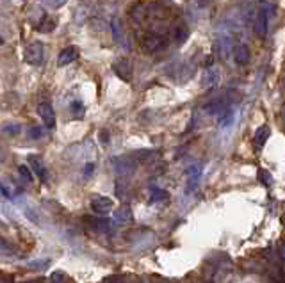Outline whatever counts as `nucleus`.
Listing matches in <instances>:
<instances>
[{"instance_id":"f257e3e1","label":"nucleus","mask_w":285,"mask_h":283,"mask_svg":"<svg viewBox=\"0 0 285 283\" xmlns=\"http://www.w3.org/2000/svg\"><path fill=\"white\" fill-rule=\"evenodd\" d=\"M271 20H273V7L269 0H258V4L255 6V16H253V25L251 29L255 31L257 38L266 39L269 36V29H271Z\"/></svg>"},{"instance_id":"f03ea898","label":"nucleus","mask_w":285,"mask_h":283,"mask_svg":"<svg viewBox=\"0 0 285 283\" xmlns=\"http://www.w3.org/2000/svg\"><path fill=\"white\" fill-rule=\"evenodd\" d=\"M139 46H141L144 54H150L151 56V54L162 52L168 46V38H166V34H162L159 31L141 32V36H139Z\"/></svg>"},{"instance_id":"7ed1b4c3","label":"nucleus","mask_w":285,"mask_h":283,"mask_svg":"<svg viewBox=\"0 0 285 283\" xmlns=\"http://www.w3.org/2000/svg\"><path fill=\"white\" fill-rule=\"evenodd\" d=\"M196 61L194 59H184V61H176L175 64H171L168 70V75L176 81L178 84H184V82L191 81V79L196 75Z\"/></svg>"},{"instance_id":"20e7f679","label":"nucleus","mask_w":285,"mask_h":283,"mask_svg":"<svg viewBox=\"0 0 285 283\" xmlns=\"http://www.w3.org/2000/svg\"><path fill=\"white\" fill-rule=\"evenodd\" d=\"M23 59L31 66H41L45 59V46L41 41H31L23 50Z\"/></svg>"},{"instance_id":"39448f33","label":"nucleus","mask_w":285,"mask_h":283,"mask_svg":"<svg viewBox=\"0 0 285 283\" xmlns=\"http://www.w3.org/2000/svg\"><path fill=\"white\" fill-rule=\"evenodd\" d=\"M212 9V0H189L187 2V13L193 20H203L209 16Z\"/></svg>"},{"instance_id":"423d86ee","label":"nucleus","mask_w":285,"mask_h":283,"mask_svg":"<svg viewBox=\"0 0 285 283\" xmlns=\"http://www.w3.org/2000/svg\"><path fill=\"white\" fill-rule=\"evenodd\" d=\"M234 36H232V31H223L219 32L218 39H216V50H218L219 57L221 59H230V54H232V48H234Z\"/></svg>"},{"instance_id":"0eeeda50","label":"nucleus","mask_w":285,"mask_h":283,"mask_svg":"<svg viewBox=\"0 0 285 283\" xmlns=\"http://www.w3.org/2000/svg\"><path fill=\"white\" fill-rule=\"evenodd\" d=\"M113 166H114V171L118 173L120 176H131L132 173L136 171V166H138V162L134 161V157L132 155H121V157H114L113 161Z\"/></svg>"},{"instance_id":"6e6552de","label":"nucleus","mask_w":285,"mask_h":283,"mask_svg":"<svg viewBox=\"0 0 285 283\" xmlns=\"http://www.w3.org/2000/svg\"><path fill=\"white\" fill-rule=\"evenodd\" d=\"M113 71L121 79V81H132V73H134V64L128 57H118L113 63Z\"/></svg>"},{"instance_id":"1a4fd4ad","label":"nucleus","mask_w":285,"mask_h":283,"mask_svg":"<svg viewBox=\"0 0 285 283\" xmlns=\"http://www.w3.org/2000/svg\"><path fill=\"white\" fill-rule=\"evenodd\" d=\"M232 57H234V61H236L237 66H246L251 59L250 46L243 41H236L234 43V48H232Z\"/></svg>"},{"instance_id":"9d476101","label":"nucleus","mask_w":285,"mask_h":283,"mask_svg":"<svg viewBox=\"0 0 285 283\" xmlns=\"http://www.w3.org/2000/svg\"><path fill=\"white\" fill-rule=\"evenodd\" d=\"M38 116L41 118L43 125L46 128H56V112H54V107L48 101H41L38 105Z\"/></svg>"},{"instance_id":"9b49d317","label":"nucleus","mask_w":285,"mask_h":283,"mask_svg":"<svg viewBox=\"0 0 285 283\" xmlns=\"http://www.w3.org/2000/svg\"><path fill=\"white\" fill-rule=\"evenodd\" d=\"M219 81H221V75H219V68L218 66H212V64L203 71V75H201V86H203L205 89L218 88Z\"/></svg>"},{"instance_id":"f8f14e48","label":"nucleus","mask_w":285,"mask_h":283,"mask_svg":"<svg viewBox=\"0 0 285 283\" xmlns=\"http://www.w3.org/2000/svg\"><path fill=\"white\" fill-rule=\"evenodd\" d=\"M79 59V48L77 46H66L59 52L57 56V66H68V64L75 63Z\"/></svg>"},{"instance_id":"ddd939ff","label":"nucleus","mask_w":285,"mask_h":283,"mask_svg":"<svg viewBox=\"0 0 285 283\" xmlns=\"http://www.w3.org/2000/svg\"><path fill=\"white\" fill-rule=\"evenodd\" d=\"M27 161H29V164H31V168H32V171H34V175L39 176V180L46 182V178H48V169H46L45 162H43L41 159L38 157V155H29Z\"/></svg>"},{"instance_id":"4468645a","label":"nucleus","mask_w":285,"mask_h":283,"mask_svg":"<svg viewBox=\"0 0 285 283\" xmlns=\"http://www.w3.org/2000/svg\"><path fill=\"white\" fill-rule=\"evenodd\" d=\"M200 180H201V166L200 164L189 166V169H187V192L196 191Z\"/></svg>"},{"instance_id":"2eb2a0df","label":"nucleus","mask_w":285,"mask_h":283,"mask_svg":"<svg viewBox=\"0 0 285 283\" xmlns=\"http://www.w3.org/2000/svg\"><path fill=\"white\" fill-rule=\"evenodd\" d=\"M91 209L95 210L96 214H107L113 209V199L106 198V196H96L91 201Z\"/></svg>"},{"instance_id":"dca6fc26","label":"nucleus","mask_w":285,"mask_h":283,"mask_svg":"<svg viewBox=\"0 0 285 283\" xmlns=\"http://www.w3.org/2000/svg\"><path fill=\"white\" fill-rule=\"evenodd\" d=\"M171 36H173V41H175L176 45H184V43L189 39V27H187L186 23H176L171 32Z\"/></svg>"},{"instance_id":"f3484780","label":"nucleus","mask_w":285,"mask_h":283,"mask_svg":"<svg viewBox=\"0 0 285 283\" xmlns=\"http://www.w3.org/2000/svg\"><path fill=\"white\" fill-rule=\"evenodd\" d=\"M86 221L89 223V226L93 228V230L100 231V234H107V231H111V221L103 219V217H86Z\"/></svg>"},{"instance_id":"a211bd4d","label":"nucleus","mask_w":285,"mask_h":283,"mask_svg":"<svg viewBox=\"0 0 285 283\" xmlns=\"http://www.w3.org/2000/svg\"><path fill=\"white\" fill-rule=\"evenodd\" d=\"M113 219H114V223H118V224L128 223V221L132 219V210H131V207H128V205H123V207H120V209H116V210H114Z\"/></svg>"},{"instance_id":"6ab92c4d","label":"nucleus","mask_w":285,"mask_h":283,"mask_svg":"<svg viewBox=\"0 0 285 283\" xmlns=\"http://www.w3.org/2000/svg\"><path fill=\"white\" fill-rule=\"evenodd\" d=\"M0 194L7 199H16L18 198V191L16 187L13 186L11 182H7L6 178H0Z\"/></svg>"},{"instance_id":"aec40b11","label":"nucleus","mask_w":285,"mask_h":283,"mask_svg":"<svg viewBox=\"0 0 285 283\" xmlns=\"http://www.w3.org/2000/svg\"><path fill=\"white\" fill-rule=\"evenodd\" d=\"M268 137H269V128L268 126H261V128L255 132V148L261 150L266 144V141H268Z\"/></svg>"},{"instance_id":"412c9836","label":"nucleus","mask_w":285,"mask_h":283,"mask_svg":"<svg viewBox=\"0 0 285 283\" xmlns=\"http://www.w3.org/2000/svg\"><path fill=\"white\" fill-rule=\"evenodd\" d=\"M166 199H168V192H166L164 189H161V187L151 189V196H150L151 203H161V201H166Z\"/></svg>"},{"instance_id":"4be33fe9","label":"nucleus","mask_w":285,"mask_h":283,"mask_svg":"<svg viewBox=\"0 0 285 283\" xmlns=\"http://www.w3.org/2000/svg\"><path fill=\"white\" fill-rule=\"evenodd\" d=\"M2 132L6 134V136L16 137V136H20V132H21V125H18V123H6V125L2 126Z\"/></svg>"},{"instance_id":"5701e85b","label":"nucleus","mask_w":285,"mask_h":283,"mask_svg":"<svg viewBox=\"0 0 285 283\" xmlns=\"http://www.w3.org/2000/svg\"><path fill=\"white\" fill-rule=\"evenodd\" d=\"M111 32H113V38L116 39V41H120V39H121V34H123V31H121L120 18L114 16L113 20H111Z\"/></svg>"},{"instance_id":"b1692460","label":"nucleus","mask_w":285,"mask_h":283,"mask_svg":"<svg viewBox=\"0 0 285 283\" xmlns=\"http://www.w3.org/2000/svg\"><path fill=\"white\" fill-rule=\"evenodd\" d=\"M27 136L31 137V139H34V141L43 139V137H45V128H43V126H39V125H34V126H31V128H29Z\"/></svg>"},{"instance_id":"393cba45","label":"nucleus","mask_w":285,"mask_h":283,"mask_svg":"<svg viewBox=\"0 0 285 283\" xmlns=\"http://www.w3.org/2000/svg\"><path fill=\"white\" fill-rule=\"evenodd\" d=\"M43 4H45L48 9H52V11H57V9H61V7H64L68 4V0H43Z\"/></svg>"},{"instance_id":"a878e982","label":"nucleus","mask_w":285,"mask_h":283,"mask_svg":"<svg viewBox=\"0 0 285 283\" xmlns=\"http://www.w3.org/2000/svg\"><path fill=\"white\" fill-rule=\"evenodd\" d=\"M18 173H20L21 180H23L25 184H32V173H31V169H29L27 166L21 164L20 168H18Z\"/></svg>"},{"instance_id":"bb28decb","label":"nucleus","mask_w":285,"mask_h":283,"mask_svg":"<svg viewBox=\"0 0 285 283\" xmlns=\"http://www.w3.org/2000/svg\"><path fill=\"white\" fill-rule=\"evenodd\" d=\"M43 20H45V23H41L39 25V31L41 32H45V34H48L50 31H52V29H56V20H54V18H43Z\"/></svg>"},{"instance_id":"cd10ccee","label":"nucleus","mask_w":285,"mask_h":283,"mask_svg":"<svg viewBox=\"0 0 285 283\" xmlns=\"http://www.w3.org/2000/svg\"><path fill=\"white\" fill-rule=\"evenodd\" d=\"M0 256H14V249L0 237Z\"/></svg>"},{"instance_id":"c85d7f7f","label":"nucleus","mask_w":285,"mask_h":283,"mask_svg":"<svg viewBox=\"0 0 285 283\" xmlns=\"http://www.w3.org/2000/svg\"><path fill=\"white\" fill-rule=\"evenodd\" d=\"M70 111L73 112L75 116H82L84 114V105H82V101H71Z\"/></svg>"},{"instance_id":"c756f323","label":"nucleus","mask_w":285,"mask_h":283,"mask_svg":"<svg viewBox=\"0 0 285 283\" xmlns=\"http://www.w3.org/2000/svg\"><path fill=\"white\" fill-rule=\"evenodd\" d=\"M61 278H63V273H56V274H52L50 281L52 283H64V280H61Z\"/></svg>"},{"instance_id":"7c9ffc66","label":"nucleus","mask_w":285,"mask_h":283,"mask_svg":"<svg viewBox=\"0 0 285 283\" xmlns=\"http://www.w3.org/2000/svg\"><path fill=\"white\" fill-rule=\"evenodd\" d=\"M93 169H95V164H91V162H89V164H86V169H84V175L86 176H89L93 173Z\"/></svg>"},{"instance_id":"2f4dec72","label":"nucleus","mask_w":285,"mask_h":283,"mask_svg":"<svg viewBox=\"0 0 285 283\" xmlns=\"http://www.w3.org/2000/svg\"><path fill=\"white\" fill-rule=\"evenodd\" d=\"M155 283H168V281H164V280H157Z\"/></svg>"},{"instance_id":"473e14b6","label":"nucleus","mask_w":285,"mask_h":283,"mask_svg":"<svg viewBox=\"0 0 285 283\" xmlns=\"http://www.w3.org/2000/svg\"><path fill=\"white\" fill-rule=\"evenodd\" d=\"M283 119H285V109H283Z\"/></svg>"}]
</instances>
